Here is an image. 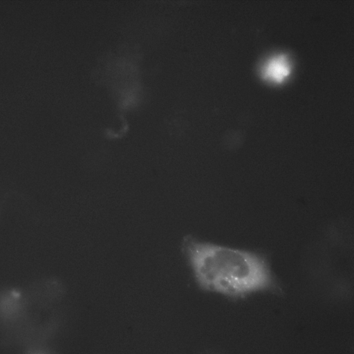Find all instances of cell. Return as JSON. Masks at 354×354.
Returning a JSON list of instances; mask_svg holds the SVG:
<instances>
[{"label":"cell","mask_w":354,"mask_h":354,"mask_svg":"<svg viewBox=\"0 0 354 354\" xmlns=\"http://www.w3.org/2000/svg\"><path fill=\"white\" fill-rule=\"evenodd\" d=\"M290 64L286 55H279L272 57L262 66V73L266 78L275 82H281L290 72Z\"/></svg>","instance_id":"cell-2"},{"label":"cell","mask_w":354,"mask_h":354,"mask_svg":"<svg viewBox=\"0 0 354 354\" xmlns=\"http://www.w3.org/2000/svg\"><path fill=\"white\" fill-rule=\"evenodd\" d=\"M183 252L198 284L230 298H243L275 287L268 263L260 254L187 237Z\"/></svg>","instance_id":"cell-1"}]
</instances>
